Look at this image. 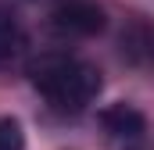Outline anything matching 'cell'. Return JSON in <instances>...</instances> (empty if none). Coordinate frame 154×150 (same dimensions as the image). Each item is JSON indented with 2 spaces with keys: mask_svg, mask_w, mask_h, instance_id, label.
Listing matches in <instances>:
<instances>
[{
  "mask_svg": "<svg viewBox=\"0 0 154 150\" xmlns=\"http://www.w3.org/2000/svg\"><path fill=\"white\" fill-rule=\"evenodd\" d=\"M25 54V32H22V22L11 7L0 4V75L11 72Z\"/></svg>",
  "mask_w": 154,
  "mask_h": 150,
  "instance_id": "cell-4",
  "label": "cell"
},
{
  "mask_svg": "<svg viewBox=\"0 0 154 150\" xmlns=\"http://www.w3.org/2000/svg\"><path fill=\"white\" fill-rule=\"evenodd\" d=\"M22 147H25L22 125L14 118H0V150H22Z\"/></svg>",
  "mask_w": 154,
  "mask_h": 150,
  "instance_id": "cell-5",
  "label": "cell"
},
{
  "mask_svg": "<svg viewBox=\"0 0 154 150\" xmlns=\"http://www.w3.org/2000/svg\"><path fill=\"white\" fill-rule=\"evenodd\" d=\"M29 82L57 114L86 111L100 93V72L72 54H43L29 64Z\"/></svg>",
  "mask_w": 154,
  "mask_h": 150,
  "instance_id": "cell-1",
  "label": "cell"
},
{
  "mask_svg": "<svg viewBox=\"0 0 154 150\" xmlns=\"http://www.w3.org/2000/svg\"><path fill=\"white\" fill-rule=\"evenodd\" d=\"M97 122L108 132V140H115V143H140L143 132H147L143 114L136 111L133 104H111V107H104L97 114Z\"/></svg>",
  "mask_w": 154,
  "mask_h": 150,
  "instance_id": "cell-3",
  "label": "cell"
},
{
  "mask_svg": "<svg viewBox=\"0 0 154 150\" xmlns=\"http://www.w3.org/2000/svg\"><path fill=\"white\" fill-rule=\"evenodd\" d=\"M50 25H54L61 36L86 39V36L104 32L108 18H104V11H100L93 0H57V4L50 7Z\"/></svg>",
  "mask_w": 154,
  "mask_h": 150,
  "instance_id": "cell-2",
  "label": "cell"
}]
</instances>
